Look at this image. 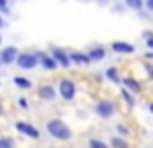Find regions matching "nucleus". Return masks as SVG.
<instances>
[{"instance_id": "nucleus-21", "label": "nucleus", "mask_w": 153, "mask_h": 148, "mask_svg": "<svg viewBox=\"0 0 153 148\" xmlns=\"http://www.w3.org/2000/svg\"><path fill=\"white\" fill-rule=\"evenodd\" d=\"M143 39L147 41V48L153 49V31H145V33H143Z\"/></svg>"}, {"instance_id": "nucleus-9", "label": "nucleus", "mask_w": 153, "mask_h": 148, "mask_svg": "<svg viewBox=\"0 0 153 148\" xmlns=\"http://www.w3.org/2000/svg\"><path fill=\"white\" fill-rule=\"evenodd\" d=\"M37 95H39L42 101H54L58 97V93H56V89L52 84H39L37 86Z\"/></svg>"}, {"instance_id": "nucleus-16", "label": "nucleus", "mask_w": 153, "mask_h": 148, "mask_svg": "<svg viewBox=\"0 0 153 148\" xmlns=\"http://www.w3.org/2000/svg\"><path fill=\"white\" fill-rule=\"evenodd\" d=\"M126 2V6L128 8H132V10H143V6H145V0H124Z\"/></svg>"}, {"instance_id": "nucleus-25", "label": "nucleus", "mask_w": 153, "mask_h": 148, "mask_svg": "<svg viewBox=\"0 0 153 148\" xmlns=\"http://www.w3.org/2000/svg\"><path fill=\"white\" fill-rule=\"evenodd\" d=\"M145 6H147V8L153 12V0H145Z\"/></svg>"}, {"instance_id": "nucleus-26", "label": "nucleus", "mask_w": 153, "mask_h": 148, "mask_svg": "<svg viewBox=\"0 0 153 148\" xmlns=\"http://www.w3.org/2000/svg\"><path fill=\"white\" fill-rule=\"evenodd\" d=\"M147 74H149V78L153 80V68H151V66H147Z\"/></svg>"}, {"instance_id": "nucleus-10", "label": "nucleus", "mask_w": 153, "mask_h": 148, "mask_svg": "<svg viewBox=\"0 0 153 148\" xmlns=\"http://www.w3.org/2000/svg\"><path fill=\"white\" fill-rule=\"evenodd\" d=\"M112 49H114L116 53H124V56L137 51V48H134L132 43H128V41H114V43H112Z\"/></svg>"}, {"instance_id": "nucleus-5", "label": "nucleus", "mask_w": 153, "mask_h": 148, "mask_svg": "<svg viewBox=\"0 0 153 148\" xmlns=\"http://www.w3.org/2000/svg\"><path fill=\"white\" fill-rule=\"evenodd\" d=\"M15 130H17L19 134L27 136V138H33V140H37V138L42 136L39 130H37L35 125H31V123H27V122H17V123H15Z\"/></svg>"}, {"instance_id": "nucleus-15", "label": "nucleus", "mask_w": 153, "mask_h": 148, "mask_svg": "<svg viewBox=\"0 0 153 148\" xmlns=\"http://www.w3.org/2000/svg\"><path fill=\"white\" fill-rule=\"evenodd\" d=\"M122 84H124V89H128V91H130V93H134V95L141 91V82H139V80H134V78H124V80H122Z\"/></svg>"}, {"instance_id": "nucleus-19", "label": "nucleus", "mask_w": 153, "mask_h": 148, "mask_svg": "<svg viewBox=\"0 0 153 148\" xmlns=\"http://www.w3.org/2000/svg\"><path fill=\"white\" fill-rule=\"evenodd\" d=\"M0 148H15V140L8 138V136H2L0 138Z\"/></svg>"}, {"instance_id": "nucleus-13", "label": "nucleus", "mask_w": 153, "mask_h": 148, "mask_svg": "<svg viewBox=\"0 0 153 148\" xmlns=\"http://www.w3.org/2000/svg\"><path fill=\"white\" fill-rule=\"evenodd\" d=\"M105 76H108L114 84H122V80H124V78H120V72H118L116 66H110V68L105 70Z\"/></svg>"}, {"instance_id": "nucleus-4", "label": "nucleus", "mask_w": 153, "mask_h": 148, "mask_svg": "<svg viewBox=\"0 0 153 148\" xmlns=\"http://www.w3.org/2000/svg\"><path fill=\"white\" fill-rule=\"evenodd\" d=\"M114 113H116V105H114L112 101H100V103H95V115H97V117L110 119Z\"/></svg>"}, {"instance_id": "nucleus-30", "label": "nucleus", "mask_w": 153, "mask_h": 148, "mask_svg": "<svg viewBox=\"0 0 153 148\" xmlns=\"http://www.w3.org/2000/svg\"><path fill=\"white\" fill-rule=\"evenodd\" d=\"M147 107H149V111H151V115H153V103H149Z\"/></svg>"}, {"instance_id": "nucleus-33", "label": "nucleus", "mask_w": 153, "mask_h": 148, "mask_svg": "<svg viewBox=\"0 0 153 148\" xmlns=\"http://www.w3.org/2000/svg\"><path fill=\"white\" fill-rule=\"evenodd\" d=\"M0 86H2V82H0Z\"/></svg>"}, {"instance_id": "nucleus-27", "label": "nucleus", "mask_w": 153, "mask_h": 148, "mask_svg": "<svg viewBox=\"0 0 153 148\" xmlns=\"http://www.w3.org/2000/svg\"><path fill=\"white\" fill-rule=\"evenodd\" d=\"M145 58H147V60H153V49H151V51H147V53H145Z\"/></svg>"}, {"instance_id": "nucleus-11", "label": "nucleus", "mask_w": 153, "mask_h": 148, "mask_svg": "<svg viewBox=\"0 0 153 148\" xmlns=\"http://www.w3.org/2000/svg\"><path fill=\"white\" fill-rule=\"evenodd\" d=\"M71 60H73V64H79V66L93 64L91 58H89V53H83V51H71Z\"/></svg>"}, {"instance_id": "nucleus-31", "label": "nucleus", "mask_w": 153, "mask_h": 148, "mask_svg": "<svg viewBox=\"0 0 153 148\" xmlns=\"http://www.w3.org/2000/svg\"><path fill=\"white\" fill-rule=\"evenodd\" d=\"M97 2H102V4H108V2H110V0H97Z\"/></svg>"}, {"instance_id": "nucleus-28", "label": "nucleus", "mask_w": 153, "mask_h": 148, "mask_svg": "<svg viewBox=\"0 0 153 148\" xmlns=\"http://www.w3.org/2000/svg\"><path fill=\"white\" fill-rule=\"evenodd\" d=\"M0 115H4V105H2V101H0Z\"/></svg>"}, {"instance_id": "nucleus-32", "label": "nucleus", "mask_w": 153, "mask_h": 148, "mask_svg": "<svg viewBox=\"0 0 153 148\" xmlns=\"http://www.w3.org/2000/svg\"><path fill=\"white\" fill-rule=\"evenodd\" d=\"M0 45H2V35H0Z\"/></svg>"}, {"instance_id": "nucleus-24", "label": "nucleus", "mask_w": 153, "mask_h": 148, "mask_svg": "<svg viewBox=\"0 0 153 148\" xmlns=\"http://www.w3.org/2000/svg\"><path fill=\"white\" fill-rule=\"evenodd\" d=\"M17 103H19V107H21V109H29V103H27V99H19V101H17Z\"/></svg>"}, {"instance_id": "nucleus-12", "label": "nucleus", "mask_w": 153, "mask_h": 148, "mask_svg": "<svg viewBox=\"0 0 153 148\" xmlns=\"http://www.w3.org/2000/svg\"><path fill=\"white\" fill-rule=\"evenodd\" d=\"M13 82H15V86L21 89V91H31V89H33V82H31L27 76H15Z\"/></svg>"}, {"instance_id": "nucleus-23", "label": "nucleus", "mask_w": 153, "mask_h": 148, "mask_svg": "<svg viewBox=\"0 0 153 148\" xmlns=\"http://www.w3.org/2000/svg\"><path fill=\"white\" fill-rule=\"evenodd\" d=\"M0 12L8 15V4H6V0H0Z\"/></svg>"}, {"instance_id": "nucleus-2", "label": "nucleus", "mask_w": 153, "mask_h": 148, "mask_svg": "<svg viewBox=\"0 0 153 148\" xmlns=\"http://www.w3.org/2000/svg\"><path fill=\"white\" fill-rule=\"evenodd\" d=\"M21 70H33L35 66H39V58L35 51H21L17 56V62H15Z\"/></svg>"}, {"instance_id": "nucleus-14", "label": "nucleus", "mask_w": 153, "mask_h": 148, "mask_svg": "<svg viewBox=\"0 0 153 148\" xmlns=\"http://www.w3.org/2000/svg\"><path fill=\"white\" fill-rule=\"evenodd\" d=\"M89 58H91V62H102L103 58H105V49L103 48H91L89 49Z\"/></svg>"}, {"instance_id": "nucleus-20", "label": "nucleus", "mask_w": 153, "mask_h": 148, "mask_svg": "<svg viewBox=\"0 0 153 148\" xmlns=\"http://www.w3.org/2000/svg\"><path fill=\"white\" fill-rule=\"evenodd\" d=\"M89 148H112V146H108L105 142L97 140V138H93V140H89Z\"/></svg>"}, {"instance_id": "nucleus-18", "label": "nucleus", "mask_w": 153, "mask_h": 148, "mask_svg": "<svg viewBox=\"0 0 153 148\" xmlns=\"http://www.w3.org/2000/svg\"><path fill=\"white\" fill-rule=\"evenodd\" d=\"M110 146L112 148H128V142L122 140V138H118V136H114V138L110 140Z\"/></svg>"}, {"instance_id": "nucleus-29", "label": "nucleus", "mask_w": 153, "mask_h": 148, "mask_svg": "<svg viewBox=\"0 0 153 148\" xmlns=\"http://www.w3.org/2000/svg\"><path fill=\"white\" fill-rule=\"evenodd\" d=\"M4 27V19H2V15H0V29Z\"/></svg>"}, {"instance_id": "nucleus-22", "label": "nucleus", "mask_w": 153, "mask_h": 148, "mask_svg": "<svg viewBox=\"0 0 153 148\" xmlns=\"http://www.w3.org/2000/svg\"><path fill=\"white\" fill-rule=\"evenodd\" d=\"M116 132L120 134V136H128L130 132H128V127L124 125V123H120V125H116Z\"/></svg>"}, {"instance_id": "nucleus-1", "label": "nucleus", "mask_w": 153, "mask_h": 148, "mask_svg": "<svg viewBox=\"0 0 153 148\" xmlns=\"http://www.w3.org/2000/svg\"><path fill=\"white\" fill-rule=\"evenodd\" d=\"M46 132L56 140H71L73 138V130L62 122V119H50L46 123Z\"/></svg>"}, {"instance_id": "nucleus-3", "label": "nucleus", "mask_w": 153, "mask_h": 148, "mask_svg": "<svg viewBox=\"0 0 153 148\" xmlns=\"http://www.w3.org/2000/svg\"><path fill=\"white\" fill-rule=\"evenodd\" d=\"M58 91H60V97L64 101H75L76 97V84L71 78H62L58 80Z\"/></svg>"}, {"instance_id": "nucleus-17", "label": "nucleus", "mask_w": 153, "mask_h": 148, "mask_svg": "<svg viewBox=\"0 0 153 148\" xmlns=\"http://www.w3.org/2000/svg\"><path fill=\"white\" fill-rule=\"evenodd\" d=\"M122 97H124V101H126L128 107H134V103H137V99H134V93H130L128 89H122Z\"/></svg>"}, {"instance_id": "nucleus-7", "label": "nucleus", "mask_w": 153, "mask_h": 148, "mask_svg": "<svg viewBox=\"0 0 153 148\" xmlns=\"http://www.w3.org/2000/svg\"><path fill=\"white\" fill-rule=\"evenodd\" d=\"M37 53V58H39V66H44L46 70H56V68H60V64H58V60L52 56V53H46V51H35Z\"/></svg>"}, {"instance_id": "nucleus-6", "label": "nucleus", "mask_w": 153, "mask_h": 148, "mask_svg": "<svg viewBox=\"0 0 153 148\" xmlns=\"http://www.w3.org/2000/svg\"><path fill=\"white\" fill-rule=\"evenodd\" d=\"M17 56H19V49L13 48V45L0 49V64H2V66H10V64L17 62Z\"/></svg>"}, {"instance_id": "nucleus-8", "label": "nucleus", "mask_w": 153, "mask_h": 148, "mask_svg": "<svg viewBox=\"0 0 153 148\" xmlns=\"http://www.w3.org/2000/svg\"><path fill=\"white\" fill-rule=\"evenodd\" d=\"M52 56L58 60V64H60V68H71V64H73V60H71V53H66L64 49L60 48H52L50 51Z\"/></svg>"}]
</instances>
